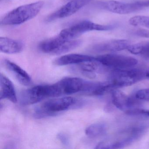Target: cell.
Wrapping results in <instances>:
<instances>
[{
    "label": "cell",
    "instance_id": "6da1fadb",
    "mask_svg": "<svg viewBox=\"0 0 149 149\" xmlns=\"http://www.w3.org/2000/svg\"><path fill=\"white\" fill-rule=\"evenodd\" d=\"M44 4L43 1H39L18 7L3 17L1 24L5 26L23 24L36 17L42 9Z\"/></svg>",
    "mask_w": 149,
    "mask_h": 149
},
{
    "label": "cell",
    "instance_id": "7a4b0ae2",
    "mask_svg": "<svg viewBox=\"0 0 149 149\" xmlns=\"http://www.w3.org/2000/svg\"><path fill=\"white\" fill-rule=\"evenodd\" d=\"M80 103L75 98L71 97H58L49 100L36 108L34 116L42 118L53 116L58 112L79 106Z\"/></svg>",
    "mask_w": 149,
    "mask_h": 149
},
{
    "label": "cell",
    "instance_id": "3957f363",
    "mask_svg": "<svg viewBox=\"0 0 149 149\" xmlns=\"http://www.w3.org/2000/svg\"><path fill=\"white\" fill-rule=\"evenodd\" d=\"M146 71L138 68L127 69H110L108 81L114 89L132 85L146 78Z\"/></svg>",
    "mask_w": 149,
    "mask_h": 149
},
{
    "label": "cell",
    "instance_id": "277c9868",
    "mask_svg": "<svg viewBox=\"0 0 149 149\" xmlns=\"http://www.w3.org/2000/svg\"><path fill=\"white\" fill-rule=\"evenodd\" d=\"M61 96L56 83L34 86L23 91L20 97V103L28 105L37 103L49 97Z\"/></svg>",
    "mask_w": 149,
    "mask_h": 149
},
{
    "label": "cell",
    "instance_id": "5b68a950",
    "mask_svg": "<svg viewBox=\"0 0 149 149\" xmlns=\"http://www.w3.org/2000/svg\"><path fill=\"white\" fill-rule=\"evenodd\" d=\"M98 4L100 7L111 13L125 15L134 13L149 7V0L130 3L116 1H102Z\"/></svg>",
    "mask_w": 149,
    "mask_h": 149
},
{
    "label": "cell",
    "instance_id": "8992f818",
    "mask_svg": "<svg viewBox=\"0 0 149 149\" xmlns=\"http://www.w3.org/2000/svg\"><path fill=\"white\" fill-rule=\"evenodd\" d=\"M96 59L102 65L109 69H127L134 68L138 61L134 57L116 54H106L99 56Z\"/></svg>",
    "mask_w": 149,
    "mask_h": 149
},
{
    "label": "cell",
    "instance_id": "52a82bcc",
    "mask_svg": "<svg viewBox=\"0 0 149 149\" xmlns=\"http://www.w3.org/2000/svg\"><path fill=\"white\" fill-rule=\"evenodd\" d=\"M111 93L113 105L120 110L125 111V113L129 111L140 108V100L136 98L134 95L129 96L116 89L113 90Z\"/></svg>",
    "mask_w": 149,
    "mask_h": 149
},
{
    "label": "cell",
    "instance_id": "ba28073f",
    "mask_svg": "<svg viewBox=\"0 0 149 149\" xmlns=\"http://www.w3.org/2000/svg\"><path fill=\"white\" fill-rule=\"evenodd\" d=\"M113 25H102L89 21H83L78 22L64 29L70 38L75 39L86 32L92 31H108L114 28Z\"/></svg>",
    "mask_w": 149,
    "mask_h": 149
},
{
    "label": "cell",
    "instance_id": "9c48e42d",
    "mask_svg": "<svg viewBox=\"0 0 149 149\" xmlns=\"http://www.w3.org/2000/svg\"><path fill=\"white\" fill-rule=\"evenodd\" d=\"M90 1V0H71L57 11L49 15L47 21L50 22L69 17L76 13Z\"/></svg>",
    "mask_w": 149,
    "mask_h": 149
},
{
    "label": "cell",
    "instance_id": "30bf717a",
    "mask_svg": "<svg viewBox=\"0 0 149 149\" xmlns=\"http://www.w3.org/2000/svg\"><path fill=\"white\" fill-rule=\"evenodd\" d=\"M86 81L78 77H66L56 83L61 95L82 92Z\"/></svg>",
    "mask_w": 149,
    "mask_h": 149
},
{
    "label": "cell",
    "instance_id": "8fae6325",
    "mask_svg": "<svg viewBox=\"0 0 149 149\" xmlns=\"http://www.w3.org/2000/svg\"><path fill=\"white\" fill-rule=\"evenodd\" d=\"M130 45V41L128 40H111L95 44L91 48L90 50L97 53L115 52L127 49Z\"/></svg>",
    "mask_w": 149,
    "mask_h": 149
},
{
    "label": "cell",
    "instance_id": "7c38bea8",
    "mask_svg": "<svg viewBox=\"0 0 149 149\" xmlns=\"http://www.w3.org/2000/svg\"><path fill=\"white\" fill-rule=\"evenodd\" d=\"M0 99H7L14 103L17 102L16 91L13 82L2 74L0 76Z\"/></svg>",
    "mask_w": 149,
    "mask_h": 149
},
{
    "label": "cell",
    "instance_id": "4fadbf2b",
    "mask_svg": "<svg viewBox=\"0 0 149 149\" xmlns=\"http://www.w3.org/2000/svg\"><path fill=\"white\" fill-rule=\"evenodd\" d=\"M4 64L7 69L14 76L18 81L22 85L28 86L32 83L29 75L19 65L8 60L4 61Z\"/></svg>",
    "mask_w": 149,
    "mask_h": 149
},
{
    "label": "cell",
    "instance_id": "5bb4252c",
    "mask_svg": "<svg viewBox=\"0 0 149 149\" xmlns=\"http://www.w3.org/2000/svg\"><path fill=\"white\" fill-rule=\"evenodd\" d=\"M24 43L19 40L8 37L0 38V50L2 53L12 54L20 53L24 49Z\"/></svg>",
    "mask_w": 149,
    "mask_h": 149
},
{
    "label": "cell",
    "instance_id": "9a60e30c",
    "mask_svg": "<svg viewBox=\"0 0 149 149\" xmlns=\"http://www.w3.org/2000/svg\"><path fill=\"white\" fill-rule=\"evenodd\" d=\"M95 57L80 54H69L57 58L54 62L58 66H65L71 64H77L88 61H91Z\"/></svg>",
    "mask_w": 149,
    "mask_h": 149
},
{
    "label": "cell",
    "instance_id": "2e32d148",
    "mask_svg": "<svg viewBox=\"0 0 149 149\" xmlns=\"http://www.w3.org/2000/svg\"><path fill=\"white\" fill-rule=\"evenodd\" d=\"M127 49L131 54L149 59V42L131 44Z\"/></svg>",
    "mask_w": 149,
    "mask_h": 149
},
{
    "label": "cell",
    "instance_id": "e0dca14e",
    "mask_svg": "<svg viewBox=\"0 0 149 149\" xmlns=\"http://www.w3.org/2000/svg\"><path fill=\"white\" fill-rule=\"evenodd\" d=\"M107 126L103 123H96L89 125L85 130V134L91 138L103 136L107 132Z\"/></svg>",
    "mask_w": 149,
    "mask_h": 149
},
{
    "label": "cell",
    "instance_id": "ac0fdd59",
    "mask_svg": "<svg viewBox=\"0 0 149 149\" xmlns=\"http://www.w3.org/2000/svg\"><path fill=\"white\" fill-rule=\"evenodd\" d=\"M129 23L134 26H142L149 29V17L145 16H136L129 20Z\"/></svg>",
    "mask_w": 149,
    "mask_h": 149
},
{
    "label": "cell",
    "instance_id": "d6986e66",
    "mask_svg": "<svg viewBox=\"0 0 149 149\" xmlns=\"http://www.w3.org/2000/svg\"><path fill=\"white\" fill-rule=\"evenodd\" d=\"M134 96L140 101L149 102V88L139 90L135 93Z\"/></svg>",
    "mask_w": 149,
    "mask_h": 149
},
{
    "label": "cell",
    "instance_id": "ffe728a7",
    "mask_svg": "<svg viewBox=\"0 0 149 149\" xmlns=\"http://www.w3.org/2000/svg\"><path fill=\"white\" fill-rule=\"evenodd\" d=\"M126 113L130 115H143L149 116V110L143 109L139 108L129 111Z\"/></svg>",
    "mask_w": 149,
    "mask_h": 149
},
{
    "label": "cell",
    "instance_id": "44dd1931",
    "mask_svg": "<svg viewBox=\"0 0 149 149\" xmlns=\"http://www.w3.org/2000/svg\"><path fill=\"white\" fill-rule=\"evenodd\" d=\"M57 138L61 143L65 146L69 145L70 141L68 137L66 134L63 133H60L57 135Z\"/></svg>",
    "mask_w": 149,
    "mask_h": 149
},
{
    "label": "cell",
    "instance_id": "7402d4cb",
    "mask_svg": "<svg viewBox=\"0 0 149 149\" xmlns=\"http://www.w3.org/2000/svg\"><path fill=\"white\" fill-rule=\"evenodd\" d=\"M135 34L140 37L149 38V30L140 29L136 31Z\"/></svg>",
    "mask_w": 149,
    "mask_h": 149
},
{
    "label": "cell",
    "instance_id": "603a6c76",
    "mask_svg": "<svg viewBox=\"0 0 149 149\" xmlns=\"http://www.w3.org/2000/svg\"><path fill=\"white\" fill-rule=\"evenodd\" d=\"M146 78H148L149 79V70H148L147 71H146Z\"/></svg>",
    "mask_w": 149,
    "mask_h": 149
}]
</instances>
